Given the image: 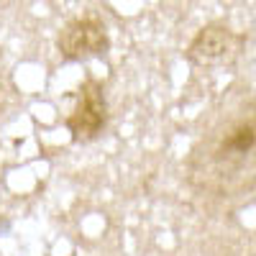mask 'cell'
<instances>
[{
	"label": "cell",
	"mask_w": 256,
	"mask_h": 256,
	"mask_svg": "<svg viewBox=\"0 0 256 256\" xmlns=\"http://www.w3.org/2000/svg\"><path fill=\"white\" fill-rule=\"evenodd\" d=\"M108 126V102L102 95V84L95 77H88L77 92V108L67 118V128L74 144L95 141Z\"/></svg>",
	"instance_id": "3957f363"
},
{
	"label": "cell",
	"mask_w": 256,
	"mask_h": 256,
	"mask_svg": "<svg viewBox=\"0 0 256 256\" xmlns=\"http://www.w3.org/2000/svg\"><path fill=\"white\" fill-rule=\"evenodd\" d=\"M56 49L67 62H82L92 56H105L110 49V36L108 28L100 18L84 16L74 18L62 28L56 38Z\"/></svg>",
	"instance_id": "277c9868"
},
{
	"label": "cell",
	"mask_w": 256,
	"mask_h": 256,
	"mask_svg": "<svg viewBox=\"0 0 256 256\" xmlns=\"http://www.w3.org/2000/svg\"><path fill=\"white\" fill-rule=\"evenodd\" d=\"M246 44V36L236 34L226 24H208L190 41L187 59L195 67H228L233 64Z\"/></svg>",
	"instance_id": "7a4b0ae2"
},
{
	"label": "cell",
	"mask_w": 256,
	"mask_h": 256,
	"mask_svg": "<svg viewBox=\"0 0 256 256\" xmlns=\"http://www.w3.org/2000/svg\"><path fill=\"white\" fill-rule=\"evenodd\" d=\"M187 180L192 187L220 198L256 187V98L223 113L195 144L187 159Z\"/></svg>",
	"instance_id": "6da1fadb"
}]
</instances>
